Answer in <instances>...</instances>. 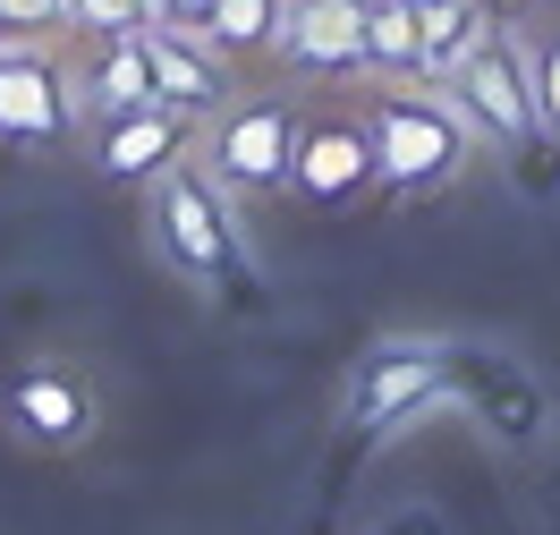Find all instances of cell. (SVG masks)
I'll list each match as a JSON object with an SVG mask.
<instances>
[{
  "label": "cell",
  "mask_w": 560,
  "mask_h": 535,
  "mask_svg": "<svg viewBox=\"0 0 560 535\" xmlns=\"http://www.w3.org/2000/svg\"><path fill=\"white\" fill-rule=\"evenodd\" d=\"M69 103H77V128H85V119H110V111L162 103V94H153V69H144V35L85 43V77H69Z\"/></svg>",
  "instance_id": "cell-12"
},
{
  "label": "cell",
  "mask_w": 560,
  "mask_h": 535,
  "mask_svg": "<svg viewBox=\"0 0 560 535\" xmlns=\"http://www.w3.org/2000/svg\"><path fill=\"white\" fill-rule=\"evenodd\" d=\"M442 383H451V349H442V340H390V349H374L365 365H357V383H349V426H357V433L408 426L417 408H433V399H442Z\"/></svg>",
  "instance_id": "cell-7"
},
{
  "label": "cell",
  "mask_w": 560,
  "mask_h": 535,
  "mask_svg": "<svg viewBox=\"0 0 560 535\" xmlns=\"http://www.w3.org/2000/svg\"><path fill=\"white\" fill-rule=\"evenodd\" d=\"M298 128H306L298 94H230L205 119V171L230 196H280L298 171Z\"/></svg>",
  "instance_id": "cell-3"
},
{
  "label": "cell",
  "mask_w": 560,
  "mask_h": 535,
  "mask_svg": "<svg viewBox=\"0 0 560 535\" xmlns=\"http://www.w3.org/2000/svg\"><path fill=\"white\" fill-rule=\"evenodd\" d=\"M144 230H153L162 264H171L178 281H196V289H221L238 272V255H246L238 196H230L212 171H196V162H178V171H162L144 187Z\"/></svg>",
  "instance_id": "cell-2"
},
{
  "label": "cell",
  "mask_w": 560,
  "mask_h": 535,
  "mask_svg": "<svg viewBox=\"0 0 560 535\" xmlns=\"http://www.w3.org/2000/svg\"><path fill=\"white\" fill-rule=\"evenodd\" d=\"M0 426L18 433L26 451H85L103 433V392L69 357H35V365H18L0 383Z\"/></svg>",
  "instance_id": "cell-5"
},
{
  "label": "cell",
  "mask_w": 560,
  "mask_h": 535,
  "mask_svg": "<svg viewBox=\"0 0 560 535\" xmlns=\"http://www.w3.org/2000/svg\"><path fill=\"white\" fill-rule=\"evenodd\" d=\"M144 69H153V94L187 119H212L230 103V60L196 26H144Z\"/></svg>",
  "instance_id": "cell-11"
},
{
  "label": "cell",
  "mask_w": 560,
  "mask_h": 535,
  "mask_svg": "<svg viewBox=\"0 0 560 535\" xmlns=\"http://www.w3.org/2000/svg\"><path fill=\"white\" fill-rule=\"evenodd\" d=\"M417 26H424V85H451V69L492 35V9L485 0H424Z\"/></svg>",
  "instance_id": "cell-14"
},
{
  "label": "cell",
  "mask_w": 560,
  "mask_h": 535,
  "mask_svg": "<svg viewBox=\"0 0 560 535\" xmlns=\"http://www.w3.org/2000/svg\"><path fill=\"white\" fill-rule=\"evenodd\" d=\"M0 43H9V26H0Z\"/></svg>",
  "instance_id": "cell-20"
},
{
  "label": "cell",
  "mask_w": 560,
  "mask_h": 535,
  "mask_svg": "<svg viewBox=\"0 0 560 535\" xmlns=\"http://www.w3.org/2000/svg\"><path fill=\"white\" fill-rule=\"evenodd\" d=\"M451 103L467 111L476 144H501V153H526V144H544L535 60H526V43H518V35H501V26H492V35L451 69Z\"/></svg>",
  "instance_id": "cell-4"
},
{
  "label": "cell",
  "mask_w": 560,
  "mask_h": 535,
  "mask_svg": "<svg viewBox=\"0 0 560 535\" xmlns=\"http://www.w3.org/2000/svg\"><path fill=\"white\" fill-rule=\"evenodd\" d=\"M144 0H69V35L77 43H119V35H144Z\"/></svg>",
  "instance_id": "cell-16"
},
{
  "label": "cell",
  "mask_w": 560,
  "mask_h": 535,
  "mask_svg": "<svg viewBox=\"0 0 560 535\" xmlns=\"http://www.w3.org/2000/svg\"><path fill=\"white\" fill-rule=\"evenodd\" d=\"M417 77H424L417 0H365V85H417Z\"/></svg>",
  "instance_id": "cell-13"
},
{
  "label": "cell",
  "mask_w": 560,
  "mask_h": 535,
  "mask_svg": "<svg viewBox=\"0 0 560 535\" xmlns=\"http://www.w3.org/2000/svg\"><path fill=\"white\" fill-rule=\"evenodd\" d=\"M289 187H298L306 205H349V196H365V187H383V178H374V137H365V111H306Z\"/></svg>",
  "instance_id": "cell-9"
},
{
  "label": "cell",
  "mask_w": 560,
  "mask_h": 535,
  "mask_svg": "<svg viewBox=\"0 0 560 535\" xmlns=\"http://www.w3.org/2000/svg\"><path fill=\"white\" fill-rule=\"evenodd\" d=\"M212 18V0H171V9H162V26H205Z\"/></svg>",
  "instance_id": "cell-19"
},
{
  "label": "cell",
  "mask_w": 560,
  "mask_h": 535,
  "mask_svg": "<svg viewBox=\"0 0 560 535\" xmlns=\"http://www.w3.org/2000/svg\"><path fill=\"white\" fill-rule=\"evenodd\" d=\"M417 9H424V0H417Z\"/></svg>",
  "instance_id": "cell-21"
},
{
  "label": "cell",
  "mask_w": 560,
  "mask_h": 535,
  "mask_svg": "<svg viewBox=\"0 0 560 535\" xmlns=\"http://www.w3.org/2000/svg\"><path fill=\"white\" fill-rule=\"evenodd\" d=\"M77 128L69 69L51 60V43H0V144L18 153H60Z\"/></svg>",
  "instance_id": "cell-6"
},
{
  "label": "cell",
  "mask_w": 560,
  "mask_h": 535,
  "mask_svg": "<svg viewBox=\"0 0 560 535\" xmlns=\"http://www.w3.org/2000/svg\"><path fill=\"white\" fill-rule=\"evenodd\" d=\"M205 119H187L171 103H144V111H110L94 119V171L119 178V187H153L162 171L187 162V137H196Z\"/></svg>",
  "instance_id": "cell-10"
},
{
  "label": "cell",
  "mask_w": 560,
  "mask_h": 535,
  "mask_svg": "<svg viewBox=\"0 0 560 535\" xmlns=\"http://www.w3.org/2000/svg\"><path fill=\"white\" fill-rule=\"evenodd\" d=\"M526 60H535V103H544V137H560V18L544 26V43H535Z\"/></svg>",
  "instance_id": "cell-18"
},
{
  "label": "cell",
  "mask_w": 560,
  "mask_h": 535,
  "mask_svg": "<svg viewBox=\"0 0 560 535\" xmlns=\"http://www.w3.org/2000/svg\"><path fill=\"white\" fill-rule=\"evenodd\" d=\"M272 69L298 85H349L365 77V0H289Z\"/></svg>",
  "instance_id": "cell-8"
},
{
  "label": "cell",
  "mask_w": 560,
  "mask_h": 535,
  "mask_svg": "<svg viewBox=\"0 0 560 535\" xmlns=\"http://www.w3.org/2000/svg\"><path fill=\"white\" fill-rule=\"evenodd\" d=\"M365 137H374V178L390 196H442L476 162V128L451 103V85H374L365 94Z\"/></svg>",
  "instance_id": "cell-1"
},
{
  "label": "cell",
  "mask_w": 560,
  "mask_h": 535,
  "mask_svg": "<svg viewBox=\"0 0 560 535\" xmlns=\"http://www.w3.org/2000/svg\"><path fill=\"white\" fill-rule=\"evenodd\" d=\"M280 26H289V0H212V18L196 35H205L221 60H272Z\"/></svg>",
  "instance_id": "cell-15"
},
{
  "label": "cell",
  "mask_w": 560,
  "mask_h": 535,
  "mask_svg": "<svg viewBox=\"0 0 560 535\" xmlns=\"http://www.w3.org/2000/svg\"><path fill=\"white\" fill-rule=\"evenodd\" d=\"M9 43H60L69 35V0H0Z\"/></svg>",
  "instance_id": "cell-17"
}]
</instances>
